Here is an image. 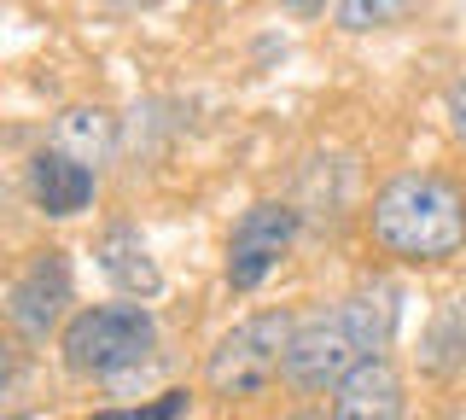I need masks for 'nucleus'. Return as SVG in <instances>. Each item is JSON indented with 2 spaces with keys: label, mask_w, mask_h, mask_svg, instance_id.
Segmentation results:
<instances>
[{
  "label": "nucleus",
  "mask_w": 466,
  "mask_h": 420,
  "mask_svg": "<svg viewBox=\"0 0 466 420\" xmlns=\"http://www.w3.org/2000/svg\"><path fill=\"white\" fill-rule=\"evenodd\" d=\"M286 12H298V18H315V12H327V0H286Z\"/></svg>",
  "instance_id": "obj_14"
},
{
  "label": "nucleus",
  "mask_w": 466,
  "mask_h": 420,
  "mask_svg": "<svg viewBox=\"0 0 466 420\" xmlns=\"http://www.w3.org/2000/svg\"><path fill=\"white\" fill-rule=\"evenodd\" d=\"M111 6H123V12H140V6H157V0H111Z\"/></svg>",
  "instance_id": "obj_15"
},
{
  "label": "nucleus",
  "mask_w": 466,
  "mask_h": 420,
  "mask_svg": "<svg viewBox=\"0 0 466 420\" xmlns=\"http://www.w3.org/2000/svg\"><path fill=\"white\" fill-rule=\"evenodd\" d=\"M187 409H193L187 391H164L157 403H140V409H99L94 420H181Z\"/></svg>",
  "instance_id": "obj_12"
},
{
  "label": "nucleus",
  "mask_w": 466,
  "mask_h": 420,
  "mask_svg": "<svg viewBox=\"0 0 466 420\" xmlns=\"http://www.w3.org/2000/svg\"><path fill=\"white\" fill-rule=\"evenodd\" d=\"M443 111H449V128H455V135L466 140V77H461L455 88L443 94Z\"/></svg>",
  "instance_id": "obj_13"
},
{
  "label": "nucleus",
  "mask_w": 466,
  "mask_h": 420,
  "mask_svg": "<svg viewBox=\"0 0 466 420\" xmlns=\"http://www.w3.org/2000/svg\"><path fill=\"white\" fill-rule=\"evenodd\" d=\"M420 0H339V30L350 36H368V30H390V24H402L408 12H414Z\"/></svg>",
  "instance_id": "obj_11"
},
{
  "label": "nucleus",
  "mask_w": 466,
  "mask_h": 420,
  "mask_svg": "<svg viewBox=\"0 0 466 420\" xmlns=\"http://www.w3.org/2000/svg\"><path fill=\"white\" fill-rule=\"evenodd\" d=\"M390 327H397V292L390 286H361L339 298L332 310L298 322L286 351V385L298 391H339L361 362L385 356Z\"/></svg>",
  "instance_id": "obj_1"
},
{
  "label": "nucleus",
  "mask_w": 466,
  "mask_h": 420,
  "mask_svg": "<svg viewBox=\"0 0 466 420\" xmlns=\"http://www.w3.org/2000/svg\"><path fill=\"white\" fill-rule=\"evenodd\" d=\"M99 269H106V281L116 286L123 298H157L164 292V274H157L152 251H146V240L135 234V228H111V234H99Z\"/></svg>",
  "instance_id": "obj_9"
},
{
  "label": "nucleus",
  "mask_w": 466,
  "mask_h": 420,
  "mask_svg": "<svg viewBox=\"0 0 466 420\" xmlns=\"http://www.w3.org/2000/svg\"><path fill=\"white\" fill-rule=\"evenodd\" d=\"M402 415H408V397H402V374L390 356L361 362L332 391V420H402Z\"/></svg>",
  "instance_id": "obj_7"
},
{
  "label": "nucleus",
  "mask_w": 466,
  "mask_h": 420,
  "mask_svg": "<svg viewBox=\"0 0 466 420\" xmlns=\"http://www.w3.org/2000/svg\"><path fill=\"white\" fill-rule=\"evenodd\" d=\"M291 333H298V315L291 310H262L245 315L233 333L216 339L210 362H204V385L228 403H251L262 397L274 380L286 374V351H291Z\"/></svg>",
  "instance_id": "obj_3"
},
{
  "label": "nucleus",
  "mask_w": 466,
  "mask_h": 420,
  "mask_svg": "<svg viewBox=\"0 0 466 420\" xmlns=\"http://www.w3.org/2000/svg\"><path fill=\"white\" fill-rule=\"evenodd\" d=\"M286 420H327V415H286Z\"/></svg>",
  "instance_id": "obj_16"
},
{
  "label": "nucleus",
  "mask_w": 466,
  "mask_h": 420,
  "mask_svg": "<svg viewBox=\"0 0 466 420\" xmlns=\"http://www.w3.org/2000/svg\"><path fill=\"white\" fill-rule=\"evenodd\" d=\"M368 228L402 263H449L466 245V193L449 176L402 169L373 193Z\"/></svg>",
  "instance_id": "obj_2"
},
{
  "label": "nucleus",
  "mask_w": 466,
  "mask_h": 420,
  "mask_svg": "<svg viewBox=\"0 0 466 420\" xmlns=\"http://www.w3.org/2000/svg\"><path fill=\"white\" fill-rule=\"evenodd\" d=\"M53 152L76 158V164H87V169L111 164V152H116V118H111L106 106H65L53 118Z\"/></svg>",
  "instance_id": "obj_10"
},
{
  "label": "nucleus",
  "mask_w": 466,
  "mask_h": 420,
  "mask_svg": "<svg viewBox=\"0 0 466 420\" xmlns=\"http://www.w3.org/2000/svg\"><path fill=\"white\" fill-rule=\"evenodd\" d=\"M70 310V263L65 251H35L29 269L6 286V322L24 333L29 344H47Z\"/></svg>",
  "instance_id": "obj_6"
},
{
  "label": "nucleus",
  "mask_w": 466,
  "mask_h": 420,
  "mask_svg": "<svg viewBox=\"0 0 466 420\" xmlns=\"http://www.w3.org/2000/svg\"><path fill=\"white\" fill-rule=\"evenodd\" d=\"M29 199H35L41 216H82L94 205V169L53 152V147H41L29 158Z\"/></svg>",
  "instance_id": "obj_8"
},
{
  "label": "nucleus",
  "mask_w": 466,
  "mask_h": 420,
  "mask_svg": "<svg viewBox=\"0 0 466 420\" xmlns=\"http://www.w3.org/2000/svg\"><path fill=\"white\" fill-rule=\"evenodd\" d=\"M152 344H157V322L146 303H99V310L70 315V327L58 333V356L82 380L128 374L135 362L152 356Z\"/></svg>",
  "instance_id": "obj_4"
},
{
  "label": "nucleus",
  "mask_w": 466,
  "mask_h": 420,
  "mask_svg": "<svg viewBox=\"0 0 466 420\" xmlns=\"http://www.w3.org/2000/svg\"><path fill=\"white\" fill-rule=\"evenodd\" d=\"M291 245H298V210L280 205V199H257V205L233 222L228 286H233V292H257V286L291 257Z\"/></svg>",
  "instance_id": "obj_5"
}]
</instances>
